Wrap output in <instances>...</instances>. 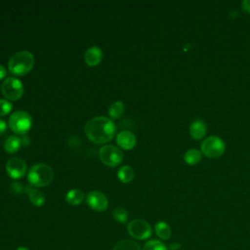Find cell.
<instances>
[{
    "label": "cell",
    "instance_id": "cell-29",
    "mask_svg": "<svg viewBox=\"0 0 250 250\" xmlns=\"http://www.w3.org/2000/svg\"><path fill=\"white\" fill-rule=\"evenodd\" d=\"M6 74H7L6 68L2 64H0V80H2L6 76Z\"/></svg>",
    "mask_w": 250,
    "mask_h": 250
},
{
    "label": "cell",
    "instance_id": "cell-26",
    "mask_svg": "<svg viewBox=\"0 0 250 250\" xmlns=\"http://www.w3.org/2000/svg\"><path fill=\"white\" fill-rule=\"evenodd\" d=\"M241 7L246 13H250V0H244L241 2Z\"/></svg>",
    "mask_w": 250,
    "mask_h": 250
},
{
    "label": "cell",
    "instance_id": "cell-6",
    "mask_svg": "<svg viewBox=\"0 0 250 250\" xmlns=\"http://www.w3.org/2000/svg\"><path fill=\"white\" fill-rule=\"evenodd\" d=\"M1 91L6 100L15 102L22 97L23 85L20 79L16 77H8L3 81Z\"/></svg>",
    "mask_w": 250,
    "mask_h": 250
},
{
    "label": "cell",
    "instance_id": "cell-19",
    "mask_svg": "<svg viewBox=\"0 0 250 250\" xmlns=\"http://www.w3.org/2000/svg\"><path fill=\"white\" fill-rule=\"evenodd\" d=\"M134 176H135V173H134V170L131 166L129 165H123L119 168L118 172H117V177L119 179L120 182L124 183V184H127V183H130L133 179H134Z\"/></svg>",
    "mask_w": 250,
    "mask_h": 250
},
{
    "label": "cell",
    "instance_id": "cell-24",
    "mask_svg": "<svg viewBox=\"0 0 250 250\" xmlns=\"http://www.w3.org/2000/svg\"><path fill=\"white\" fill-rule=\"evenodd\" d=\"M12 108H13V104L10 101L6 99H0V117L10 113Z\"/></svg>",
    "mask_w": 250,
    "mask_h": 250
},
{
    "label": "cell",
    "instance_id": "cell-14",
    "mask_svg": "<svg viewBox=\"0 0 250 250\" xmlns=\"http://www.w3.org/2000/svg\"><path fill=\"white\" fill-rule=\"evenodd\" d=\"M25 192L27 193L29 201L34 206H42L45 202V196L41 190L34 187H25Z\"/></svg>",
    "mask_w": 250,
    "mask_h": 250
},
{
    "label": "cell",
    "instance_id": "cell-15",
    "mask_svg": "<svg viewBox=\"0 0 250 250\" xmlns=\"http://www.w3.org/2000/svg\"><path fill=\"white\" fill-rule=\"evenodd\" d=\"M21 146V139L17 136H10L6 139L4 143V149L7 153L13 154L19 151Z\"/></svg>",
    "mask_w": 250,
    "mask_h": 250
},
{
    "label": "cell",
    "instance_id": "cell-25",
    "mask_svg": "<svg viewBox=\"0 0 250 250\" xmlns=\"http://www.w3.org/2000/svg\"><path fill=\"white\" fill-rule=\"evenodd\" d=\"M11 188H12V190L16 193H21L22 191H25V187H23L21 184L18 183V182H15L11 185Z\"/></svg>",
    "mask_w": 250,
    "mask_h": 250
},
{
    "label": "cell",
    "instance_id": "cell-21",
    "mask_svg": "<svg viewBox=\"0 0 250 250\" xmlns=\"http://www.w3.org/2000/svg\"><path fill=\"white\" fill-rule=\"evenodd\" d=\"M113 250H142L140 245L132 239L120 240L114 247Z\"/></svg>",
    "mask_w": 250,
    "mask_h": 250
},
{
    "label": "cell",
    "instance_id": "cell-23",
    "mask_svg": "<svg viewBox=\"0 0 250 250\" xmlns=\"http://www.w3.org/2000/svg\"><path fill=\"white\" fill-rule=\"evenodd\" d=\"M112 216L114 220L120 224H125L128 220V213L123 207H116L112 212Z\"/></svg>",
    "mask_w": 250,
    "mask_h": 250
},
{
    "label": "cell",
    "instance_id": "cell-16",
    "mask_svg": "<svg viewBox=\"0 0 250 250\" xmlns=\"http://www.w3.org/2000/svg\"><path fill=\"white\" fill-rule=\"evenodd\" d=\"M84 199V193L81 189L73 188L66 192L65 201L70 205H79Z\"/></svg>",
    "mask_w": 250,
    "mask_h": 250
},
{
    "label": "cell",
    "instance_id": "cell-27",
    "mask_svg": "<svg viewBox=\"0 0 250 250\" xmlns=\"http://www.w3.org/2000/svg\"><path fill=\"white\" fill-rule=\"evenodd\" d=\"M6 130H7V123L5 120L0 118V135L4 134L6 132Z\"/></svg>",
    "mask_w": 250,
    "mask_h": 250
},
{
    "label": "cell",
    "instance_id": "cell-10",
    "mask_svg": "<svg viewBox=\"0 0 250 250\" xmlns=\"http://www.w3.org/2000/svg\"><path fill=\"white\" fill-rule=\"evenodd\" d=\"M86 202L91 209L98 212L104 211L108 206L106 196L99 190L90 191L86 196Z\"/></svg>",
    "mask_w": 250,
    "mask_h": 250
},
{
    "label": "cell",
    "instance_id": "cell-7",
    "mask_svg": "<svg viewBox=\"0 0 250 250\" xmlns=\"http://www.w3.org/2000/svg\"><path fill=\"white\" fill-rule=\"evenodd\" d=\"M99 156L102 162L109 167H115L123 160L121 149L113 145H105L99 150Z\"/></svg>",
    "mask_w": 250,
    "mask_h": 250
},
{
    "label": "cell",
    "instance_id": "cell-30",
    "mask_svg": "<svg viewBox=\"0 0 250 250\" xmlns=\"http://www.w3.org/2000/svg\"><path fill=\"white\" fill-rule=\"evenodd\" d=\"M16 250H28L26 247H24V246H20V247H18Z\"/></svg>",
    "mask_w": 250,
    "mask_h": 250
},
{
    "label": "cell",
    "instance_id": "cell-1",
    "mask_svg": "<svg viewBox=\"0 0 250 250\" xmlns=\"http://www.w3.org/2000/svg\"><path fill=\"white\" fill-rule=\"evenodd\" d=\"M87 138L96 145H103L112 140L116 126L112 119L105 116H95L87 121L85 125Z\"/></svg>",
    "mask_w": 250,
    "mask_h": 250
},
{
    "label": "cell",
    "instance_id": "cell-13",
    "mask_svg": "<svg viewBox=\"0 0 250 250\" xmlns=\"http://www.w3.org/2000/svg\"><path fill=\"white\" fill-rule=\"evenodd\" d=\"M206 132H207L206 123L199 118L194 119L189 125V134L191 138L194 140L202 139L205 136Z\"/></svg>",
    "mask_w": 250,
    "mask_h": 250
},
{
    "label": "cell",
    "instance_id": "cell-3",
    "mask_svg": "<svg viewBox=\"0 0 250 250\" xmlns=\"http://www.w3.org/2000/svg\"><path fill=\"white\" fill-rule=\"evenodd\" d=\"M54 178L53 169L45 163H36L27 172V180L34 188L48 186Z\"/></svg>",
    "mask_w": 250,
    "mask_h": 250
},
{
    "label": "cell",
    "instance_id": "cell-9",
    "mask_svg": "<svg viewBox=\"0 0 250 250\" xmlns=\"http://www.w3.org/2000/svg\"><path fill=\"white\" fill-rule=\"evenodd\" d=\"M6 171L12 179H21L26 174L27 166L23 159L12 157L6 163Z\"/></svg>",
    "mask_w": 250,
    "mask_h": 250
},
{
    "label": "cell",
    "instance_id": "cell-18",
    "mask_svg": "<svg viewBox=\"0 0 250 250\" xmlns=\"http://www.w3.org/2000/svg\"><path fill=\"white\" fill-rule=\"evenodd\" d=\"M202 157V152L196 148H189L184 154V161L188 165L197 164Z\"/></svg>",
    "mask_w": 250,
    "mask_h": 250
},
{
    "label": "cell",
    "instance_id": "cell-8",
    "mask_svg": "<svg viewBox=\"0 0 250 250\" xmlns=\"http://www.w3.org/2000/svg\"><path fill=\"white\" fill-rule=\"evenodd\" d=\"M128 233L136 239L144 240L150 237L152 229L150 225L142 219H135L131 221L127 226Z\"/></svg>",
    "mask_w": 250,
    "mask_h": 250
},
{
    "label": "cell",
    "instance_id": "cell-28",
    "mask_svg": "<svg viewBox=\"0 0 250 250\" xmlns=\"http://www.w3.org/2000/svg\"><path fill=\"white\" fill-rule=\"evenodd\" d=\"M180 247H181L180 243L174 242V243H171L167 248H168L169 250H178V249H180Z\"/></svg>",
    "mask_w": 250,
    "mask_h": 250
},
{
    "label": "cell",
    "instance_id": "cell-2",
    "mask_svg": "<svg viewBox=\"0 0 250 250\" xmlns=\"http://www.w3.org/2000/svg\"><path fill=\"white\" fill-rule=\"evenodd\" d=\"M34 65V57L29 51H19L15 53L8 62L9 71L18 76L25 75Z\"/></svg>",
    "mask_w": 250,
    "mask_h": 250
},
{
    "label": "cell",
    "instance_id": "cell-12",
    "mask_svg": "<svg viewBox=\"0 0 250 250\" xmlns=\"http://www.w3.org/2000/svg\"><path fill=\"white\" fill-rule=\"evenodd\" d=\"M103 59V51L98 46H92L88 48L84 54V61L89 66L98 65Z\"/></svg>",
    "mask_w": 250,
    "mask_h": 250
},
{
    "label": "cell",
    "instance_id": "cell-20",
    "mask_svg": "<svg viewBox=\"0 0 250 250\" xmlns=\"http://www.w3.org/2000/svg\"><path fill=\"white\" fill-rule=\"evenodd\" d=\"M125 111V104L121 101L114 102L108 108V115L110 119H118Z\"/></svg>",
    "mask_w": 250,
    "mask_h": 250
},
{
    "label": "cell",
    "instance_id": "cell-4",
    "mask_svg": "<svg viewBox=\"0 0 250 250\" xmlns=\"http://www.w3.org/2000/svg\"><path fill=\"white\" fill-rule=\"evenodd\" d=\"M8 125L14 133L24 135L31 128V115L25 110H16L10 115Z\"/></svg>",
    "mask_w": 250,
    "mask_h": 250
},
{
    "label": "cell",
    "instance_id": "cell-22",
    "mask_svg": "<svg viewBox=\"0 0 250 250\" xmlns=\"http://www.w3.org/2000/svg\"><path fill=\"white\" fill-rule=\"evenodd\" d=\"M143 250H168L167 246L158 239H150L144 245Z\"/></svg>",
    "mask_w": 250,
    "mask_h": 250
},
{
    "label": "cell",
    "instance_id": "cell-11",
    "mask_svg": "<svg viewBox=\"0 0 250 250\" xmlns=\"http://www.w3.org/2000/svg\"><path fill=\"white\" fill-rule=\"evenodd\" d=\"M116 143L121 148L129 150V149H132L136 146L137 139H136V136L132 132H130L128 130H123L117 134Z\"/></svg>",
    "mask_w": 250,
    "mask_h": 250
},
{
    "label": "cell",
    "instance_id": "cell-5",
    "mask_svg": "<svg viewBox=\"0 0 250 250\" xmlns=\"http://www.w3.org/2000/svg\"><path fill=\"white\" fill-rule=\"evenodd\" d=\"M226 149V144L218 136H209L200 144V151L209 158L220 157Z\"/></svg>",
    "mask_w": 250,
    "mask_h": 250
},
{
    "label": "cell",
    "instance_id": "cell-17",
    "mask_svg": "<svg viewBox=\"0 0 250 250\" xmlns=\"http://www.w3.org/2000/svg\"><path fill=\"white\" fill-rule=\"evenodd\" d=\"M154 230L156 235L162 240H167L171 236V228L166 222H163V221L157 222L154 226Z\"/></svg>",
    "mask_w": 250,
    "mask_h": 250
}]
</instances>
